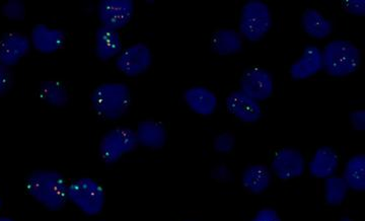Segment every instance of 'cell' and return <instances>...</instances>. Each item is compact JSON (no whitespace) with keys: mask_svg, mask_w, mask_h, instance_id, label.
I'll return each mask as SVG.
<instances>
[{"mask_svg":"<svg viewBox=\"0 0 365 221\" xmlns=\"http://www.w3.org/2000/svg\"><path fill=\"white\" fill-rule=\"evenodd\" d=\"M343 179L348 188L353 191L364 192L365 190V156L356 155L352 156L344 168Z\"/></svg>","mask_w":365,"mask_h":221,"instance_id":"cell-23","label":"cell"},{"mask_svg":"<svg viewBox=\"0 0 365 221\" xmlns=\"http://www.w3.org/2000/svg\"><path fill=\"white\" fill-rule=\"evenodd\" d=\"M186 221H191V220H186Z\"/></svg>","mask_w":365,"mask_h":221,"instance_id":"cell-35","label":"cell"},{"mask_svg":"<svg viewBox=\"0 0 365 221\" xmlns=\"http://www.w3.org/2000/svg\"><path fill=\"white\" fill-rule=\"evenodd\" d=\"M14 86V73L11 68L0 66V97L7 95Z\"/></svg>","mask_w":365,"mask_h":221,"instance_id":"cell-27","label":"cell"},{"mask_svg":"<svg viewBox=\"0 0 365 221\" xmlns=\"http://www.w3.org/2000/svg\"><path fill=\"white\" fill-rule=\"evenodd\" d=\"M67 199L81 213L90 217L100 215L106 205V191L102 183L90 177L68 182Z\"/></svg>","mask_w":365,"mask_h":221,"instance_id":"cell-3","label":"cell"},{"mask_svg":"<svg viewBox=\"0 0 365 221\" xmlns=\"http://www.w3.org/2000/svg\"><path fill=\"white\" fill-rule=\"evenodd\" d=\"M93 51L100 61L115 59L122 51V37L119 31L101 26L95 33Z\"/></svg>","mask_w":365,"mask_h":221,"instance_id":"cell-15","label":"cell"},{"mask_svg":"<svg viewBox=\"0 0 365 221\" xmlns=\"http://www.w3.org/2000/svg\"><path fill=\"white\" fill-rule=\"evenodd\" d=\"M135 4L132 0H102L98 4V18L102 26L120 31L133 19Z\"/></svg>","mask_w":365,"mask_h":221,"instance_id":"cell-8","label":"cell"},{"mask_svg":"<svg viewBox=\"0 0 365 221\" xmlns=\"http://www.w3.org/2000/svg\"><path fill=\"white\" fill-rule=\"evenodd\" d=\"M235 139L234 134L230 132H223L218 134L213 141L215 150L220 153H228L234 150Z\"/></svg>","mask_w":365,"mask_h":221,"instance_id":"cell-26","label":"cell"},{"mask_svg":"<svg viewBox=\"0 0 365 221\" xmlns=\"http://www.w3.org/2000/svg\"><path fill=\"white\" fill-rule=\"evenodd\" d=\"M31 45L41 54H53L59 51L66 44L67 36L64 31L52 28L45 24H38L32 29L30 35Z\"/></svg>","mask_w":365,"mask_h":221,"instance_id":"cell-12","label":"cell"},{"mask_svg":"<svg viewBox=\"0 0 365 221\" xmlns=\"http://www.w3.org/2000/svg\"><path fill=\"white\" fill-rule=\"evenodd\" d=\"M184 101L190 110L199 116H211L217 108V97L205 86H192L185 91Z\"/></svg>","mask_w":365,"mask_h":221,"instance_id":"cell-16","label":"cell"},{"mask_svg":"<svg viewBox=\"0 0 365 221\" xmlns=\"http://www.w3.org/2000/svg\"><path fill=\"white\" fill-rule=\"evenodd\" d=\"M67 187L66 178L61 173L51 170H34L26 177L25 184L26 193L52 212L66 207L68 202Z\"/></svg>","mask_w":365,"mask_h":221,"instance_id":"cell-1","label":"cell"},{"mask_svg":"<svg viewBox=\"0 0 365 221\" xmlns=\"http://www.w3.org/2000/svg\"><path fill=\"white\" fill-rule=\"evenodd\" d=\"M30 38L21 32H7L0 38V66L11 68L30 53Z\"/></svg>","mask_w":365,"mask_h":221,"instance_id":"cell-11","label":"cell"},{"mask_svg":"<svg viewBox=\"0 0 365 221\" xmlns=\"http://www.w3.org/2000/svg\"><path fill=\"white\" fill-rule=\"evenodd\" d=\"M38 95L42 102L53 108H63L71 100V93L66 83L51 79L41 83Z\"/></svg>","mask_w":365,"mask_h":221,"instance_id":"cell-22","label":"cell"},{"mask_svg":"<svg viewBox=\"0 0 365 221\" xmlns=\"http://www.w3.org/2000/svg\"><path fill=\"white\" fill-rule=\"evenodd\" d=\"M211 178L218 183H227L232 180V172L227 165H218L211 172Z\"/></svg>","mask_w":365,"mask_h":221,"instance_id":"cell-29","label":"cell"},{"mask_svg":"<svg viewBox=\"0 0 365 221\" xmlns=\"http://www.w3.org/2000/svg\"><path fill=\"white\" fill-rule=\"evenodd\" d=\"M241 91L256 102H263L272 96L273 78L270 72L261 67H249L240 79Z\"/></svg>","mask_w":365,"mask_h":221,"instance_id":"cell-9","label":"cell"},{"mask_svg":"<svg viewBox=\"0 0 365 221\" xmlns=\"http://www.w3.org/2000/svg\"><path fill=\"white\" fill-rule=\"evenodd\" d=\"M323 53V68L333 78H346L359 71L361 53L353 43L334 40L327 44Z\"/></svg>","mask_w":365,"mask_h":221,"instance_id":"cell-4","label":"cell"},{"mask_svg":"<svg viewBox=\"0 0 365 221\" xmlns=\"http://www.w3.org/2000/svg\"><path fill=\"white\" fill-rule=\"evenodd\" d=\"M324 189L326 203L330 206L341 205L345 201L349 190L344 179L339 176L327 178Z\"/></svg>","mask_w":365,"mask_h":221,"instance_id":"cell-24","label":"cell"},{"mask_svg":"<svg viewBox=\"0 0 365 221\" xmlns=\"http://www.w3.org/2000/svg\"><path fill=\"white\" fill-rule=\"evenodd\" d=\"M240 34L250 42H259L272 26V16L265 2L251 0L242 6L240 16Z\"/></svg>","mask_w":365,"mask_h":221,"instance_id":"cell-5","label":"cell"},{"mask_svg":"<svg viewBox=\"0 0 365 221\" xmlns=\"http://www.w3.org/2000/svg\"><path fill=\"white\" fill-rule=\"evenodd\" d=\"M211 48L213 52L220 56L237 54L242 49L241 34L232 29H220L213 34Z\"/></svg>","mask_w":365,"mask_h":221,"instance_id":"cell-21","label":"cell"},{"mask_svg":"<svg viewBox=\"0 0 365 221\" xmlns=\"http://www.w3.org/2000/svg\"><path fill=\"white\" fill-rule=\"evenodd\" d=\"M135 131L127 127H115L106 132L98 143V156L106 165H114L138 146Z\"/></svg>","mask_w":365,"mask_h":221,"instance_id":"cell-6","label":"cell"},{"mask_svg":"<svg viewBox=\"0 0 365 221\" xmlns=\"http://www.w3.org/2000/svg\"><path fill=\"white\" fill-rule=\"evenodd\" d=\"M131 90L122 83H101L91 93V105L98 117L116 121L128 112L131 106Z\"/></svg>","mask_w":365,"mask_h":221,"instance_id":"cell-2","label":"cell"},{"mask_svg":"<svg viewBox=\"0 0 365 221\" xmlns=\"http://www.w3.org/2000/svg\"><path fill=\"white\" fill-rule=\"evenodd\" d=\"M302 26L307 35L314 39H325L333 32L332 21L314 9H307L302 14Z\"/></svg>","mask_w":365,"mask_h":221,"instance_id":"cell-20","label":"cell"},{"mask_svg":"<svg viewBox=\"0 0 365 221\" xmlns=\"http://www.w3.org/2000/svg\"><path fill=\"white\" fill-rule=\"evenodd\" d=\"M0 221H16L9 216L0 215Z\"/></svg>","mask_w":365,"mask_h":221,"instance_id":"cell-32","label":"cell"},{"mask_svg":"<svg viewBox=\"0 0 365 221\" xmlns=\"http://www.w3.org/2000/svg\"><path fill=\"white\" fill-rule=\"evenodd\" d=\"M2 205H4V202H2L1 196H0V210H1Z\"/></svg>","mask_w":365,"mask_h":221,"instance_id":"cell-34","label":"cell"},{"mask_svg":"<svg viewBox=\"0 0 365 221\" xmlns=\"http://www.w3.org/2000/svg\"><path fill=\"white\" fill-rule=\"evenodd\" d=\"M251 221H282L277 211L272 208H264L257 212Z\"/></svg>","mask_w":365,"mask_h":221,"instance_id":"cell-30","label":"cell"},{"mask_svg":"<svg viewBox=\"0 0 365 221\" xmlns=\"http://www.w3.org/2000/svg\"><path fill=\"white\" fill-rule=\"evenodd\" d=\"M323 69V53L317 46H307L302 56L290 66V78L294 81L313 78Z\"/></svg>","mask_w":365,"mask_h":221,"instance_id":"cell-14","label":"cell"},{"mask_svg":"<svg viewBox=\"0 0 365 221\" xmlns=\"http://www.w3.org/2000/svg\"><path fill=\"white\" fill-rule=\"evenodd\" d=\"M153 63L150 48L144 43H135L122 49L115 58V66L120 73L127 78H137L143 76Z\"/></svg>","mask_w":365,"mask_h":221,"instance_id":"cell-7","label":"cell"},{"mask_svg":"<svg viewBox=\"0 0 365 221\" xmlns=\"http://www.w3.org/2000/svg\"><path fill=\"white\" fill-rule=\"evenodd\" d=\"M228 112L244 123L253 124L262 117L260 105L241 91H232L225 100Z\"/></svg>","mask_w":365,"mask_h":221,"instance_id":"cell-13","label":"cell"},{"mask_svg":"<svg viewBox=\"0 0 365 221\" xmlns=\"http://www.w3.org/2000/svg\"><path fill=\"white\" fill-rule=\"evenodd\" d=\"M339 221H354V220H351V218H350V217H343V218H341V220Z\"/></svg>","mask_w":365,"mask_h":221,"instance_id":"cell-33","label":"cell"},{"mask_svg":"<svg viewBox=\"0 0 365 221\" xmlns=\"http://www.w3.org/2000/svg\"><path fill=\"white\" fill-rule=\"evenodd\" d=\"M339 165V156L335 150L329 146L319 148L314 153L309 169L312 176L317 179H327L334 176Z\"/></svg>","mask_w":365,"mask_h":221,"instance_id":"cell-18","label":"cell"},{"mask_svg":"<svg viewBox=\"0 0 365 221\" xmlns=\"http://www.w3.org/2000/svg\"><path fill=\"white\" fill-rule=\"evenodd\" d=\"M306 160L300 151L294 148H281L274 155L271 170L281 181H289L302 176Z\"/></svg>","mask_w":365,"mask_h":221,"instance_id":"cell-10","label":"cell"},{"mask_svg":"<svg viewBox=\"0 0 365 221\" xmlns=\"http://www.w3.org/2000/svg\"><path fill=\"white\" fill-rule=\"evenodd\" d=\"M343 9L346 13L353 16H365V4L364 0H347L343 2Z\"/></svg>","mask_w":365,"mask_h":221,"instance_id":"cell-28","label":"cell"},{"mask_svg":"<svg viewBox=\"0 0 365 221\" xmlns=\"http://www.w3.org/2000/svg\"><path fill=\"white\" fill-rule=\"evenodd\" d=\"M350 121L353 128L357 131L365 130V112L364 110H356L350 115Z\"/></svg>","mask_w":365,"mask_h":221,"instance_id":"cell-31","label":"cell"},{"mask_svg":"<svg viewBox=\"0 0 365 221\" xmlns=\"http://www.w3.org/2000/svg\"><path fill=\"white\" fill-rule=\"evenodd\" d=\"M272 183V173L265 165L256 163L249 165L242 172V184L251 194H261L270 187Z\"/></svg>","mask_w":365,"mask_h":221,"instance_id":"cell-19","label":"cell"},{"mask_svg":"<svg viewBox=\"0 0 365 221\" xmlns=\"http://www.w3.org/2000/svg\"><path fill=\"white\" fill-rule=\"evenodd\" d=\"M1 14L7 20L23 21L26 18V6L20 0H9L2 6Z\"/></svg>","mask_w":365,"mask_h":221,"instance_id":"cell-25","label":"cell"},{"mask_svg":"<svg viewBox=\"0 0 365 221\" xmlns=\"http://www.w3.org/2000/svg\"><path fill=\"white\" fill-rule=\"evenodd\" d=\"M138 144L148 150H160L168 139L167 129L160 122L145 120L140 122L135 130Z\"/></svg>","mask_w":365,"mask_h":221,"instance_id":"cell-17","label":"cell"}]
</instances>
